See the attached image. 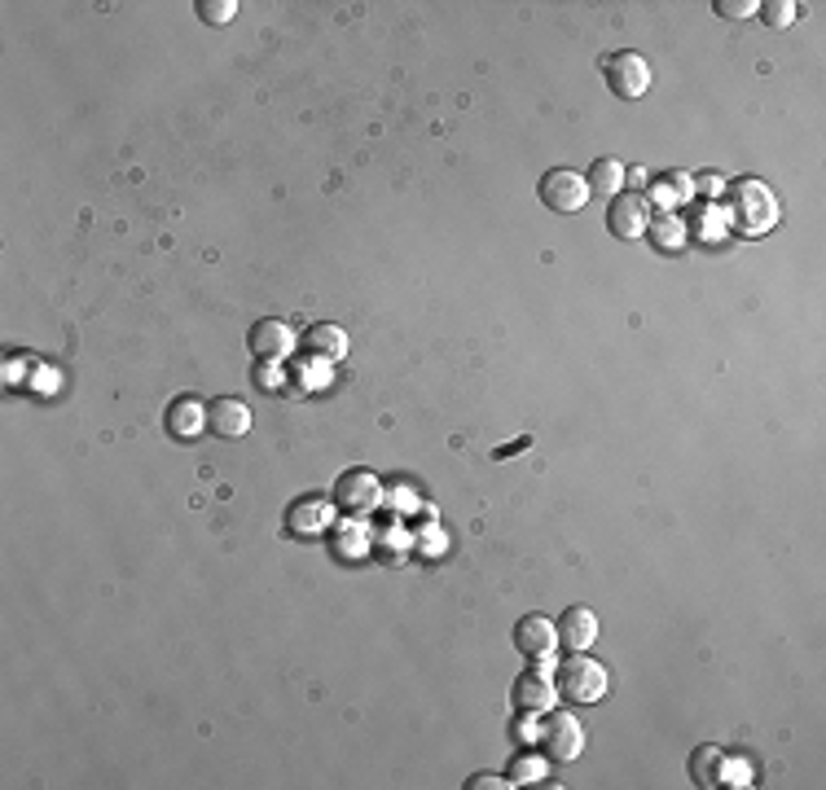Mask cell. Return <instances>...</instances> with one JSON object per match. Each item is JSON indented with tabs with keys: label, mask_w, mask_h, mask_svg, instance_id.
<instances>
[{
	"label": "cell",
	"mask_w": 826,
	"mask_h": 790,
	"mask_svg": "<svg viewBox=\"0 0 826 790\" xmlns=\"http://www.w3.org/2000/svg\"><path fill=\"white\" fill-rule=\"evenodd\" d=\"M233 14H237L233 0H198V19H202V23H216V27H220V23H229Z\"/></svg>",
	"instance_id": "44dd1931"
},
{
	"label": "cell",
	"mask_w": 826,
	"mask_h": 790,
	"mask_svg": "<svg viewBox=\"0 0 826 790\" xmlns=\"http://www.w3.org/2000/svg\"><path fill=\"white\" fill-rule=\"evenodd\" d=\"M760 10V19H765V27H791L795 19H800V5L795 0H765V5H756Z\"/></svg>",
	"instance_id": "ffe728a7"
},
{
	"label": "cell",
	"mask_w": 826,
	"mask_h": 790,
	"mask_svg": "<svg viewBox=\"0 0 826 790\" xmlns=\"http://www.w3.org/2000/svg\"><path fill=\"white\" fill-rule=\"evenodd\" d=\"M730 207H734V229L747 237H760L778 224V198L760 181H738L730 189Z\"/></svg>",
	"instance_id": "6da1fadb"
},
{
	"label": "cell",
	"mask_w": 826,
	"mask_h": 790,
	"mask_svg": "<svg viewBox=\"0 0 826 790\" xmlns=\"http://www.w3.org/2000/svg\"><path fill=\"white\" fill-rule=\"evenodd\" d=\"M598 641V615L590 606H568L559 619V646L568 650H590Z\"/></svg>",
	"instance_id": "5bb4252c"
},
{
	"label": "cell",
	"mask_w": 826,
	"mask_h": 790,
	"mask_svg": "<svg viewBox=\"0 0 826 790\" xmlns=\"http://www.w3.org/2000/svg\"><path fill=\"white\" fill-rule=\"evenodd\" d=\"M603 75H607V89H612L616 97H625V102H633V97H642V93L651 89V67H647V58L633 54V49L612 54V58L603 62Z\"/></svg>",
	"instance_id": "8992f818"
},
{
	"label": "cell",
	"mask_w": 826,
	"mask_h": 790,
	"mask_svg": "<svg viewBox=\"0 0 826 790\" xmlns=\"http://www.w3.org/2000/svg\"><path fill=\"white\" fill-rule=\"evenodd\" d=\"M536 746H545V759H577L585 751V729L572 711H540V724H536Z\"/></svg>",
	"instance_id": "7a4b0ae2"
},
{
	"label": "cell",
	"mask_w": 826,
	"mask_h": 790,
	"mask_svg": "<svg viewBox=\"0 0 826 790\" xmlns=\"http://www.w3.org/2000/svg\"><path fill=\"white\" fill-rule=\"evenodd\" d=\"M590 194H603V198H616L620 189H625V163H616V159H598L594 167H590Z\"/></svg>",
	"instance_id": "ac0fdd59"
},
{
	"label": "cell",
	"mask_w": 826,
	"mask_h": 790,
	"mask_svg": "<svg viewBox=\"0 0 826 790\" xmlns=\"http://www.w3.org/2000/svg\"><path fill=\"white\" fill-rule=\"evenodd\" d=\"M540 777H545V755H514L510 759V772H505L510 786H527V781H540Z\"/></svg>",
	"instance_id": "d6986e66"
},
{
	"label": "cell",
	"mask_w": 826,
	"mask_h": 790,
	"mask_svg": "<svg viewBox=\"0 0 826 790\" xmlns=\"http://www.w3.org/2000/svg\"><path fill=\"white\" fill-rule=\"evenodd\" d=\"M555 694H559L555 672L540 667V659H536L527 672H519V681H514V698H519V707L532 711V716H540V711L555 707Z\"/></svg>",
	"instance_id": "52a82bcc"
},
{
	"label": "cell",
	"mask_w": 826,
	"mask_h": 790,
	"mask_svg": "<svg viewBox=\"0 0 826 790\" xmlns=\"http://www.w3.org/2000/svg\"><path fill=\"white\" fill-rule=\"evenodd\" d=\"M647 220H651V207L642 194H616L612 198V211H607V229L620 237V242H633L647 233Z\"/></svg>",
	"instance_id": "ba28073f"
},
{
	"label": "cell",
	"mask_w": 826,
	"mask_h": 790,
	"mask_svg": "<svg viewBox=\"0 0 826 790\" xmlns=\"http://www.w3.org/2000/svg\"><path fill=\"white\" fill-rule=\"evenodd\" d=\"M335 506H339L344 514H370V510H379V506H383V484H379V475L365 470V466L344 470L339 484H335Z\"/></svg>",
	"instance_id": "5b68a950"
},
{
	"label": "cell",
	"mask_w": 826,
	"mask_h": 790,
	"mask_svg": "<svg viewBox=\"0 0 826 790\" xmlns=\"http://www.w3.org/2000/svg\"><path fill=\"white\" fill-rule=\"evenodd\" d=\"M647 233H651V242H655L660 251H682V246H686V220L673 216V211L651 216V220H647Z\"/></svg>",
	"instance_id": "e0dca14e"
},
{
	"label": "cell",
	"mask_w": 826,
	"mask_h": 790,
	"mask_svg": "<svg viewBox=\"0 0 826 790\" xmlns=\"http://www.w3.org/2000/svg\"><path fill=\"white\" fill-rule=\"evenodd\" d=\"M163 422H167V431L176 440H198L202 422H207V409H202L198 395H176V400L167 405V414H163Z\"/></svg>",
	"instance_id": "7c38bea8"
},
{
	"label": "cell",
	"mask_w": 826,
	"mask_h": 790,
	"mask_svg": "<svg viewBox=\"0 0 826 790\" xmlns=\"http://www.w3.org/2000/svg\"><path fill=\"white\" fill-rule=\"evenodd\" d=\"M326 519H330L326 501H322V497H304V501H295V506H291L287 527H291L295 536H309V532H322V527H326Z\"/></svg>",
	"instance_id": "2e32d148"
},
{
	"label": "cell",
	"mask_w": 826,
	"mask_h": 790,
	"mask_svg": "<svg viewBox=\"0 0 826 790\" xmlns=\"http://www.w3.org/2000/svg\"><path fill=\"white\" fill-rule=\"evenodd\" d=\"M510 737H536V733H532V720H514V724H510Z\"/></svg>",
	"instance_id": "cb8c5ba5"
},
{
	"label": "cell",
	"mask_w": 826,
	"mask_h": 790,
	"mask_svg": "<svg viewBox=\"0 0 826 790\" xmlns=\"http://www.w3.org/2000/svg\"><path fill=\"white\" fill-rule=\"evenodd\" d=\"M717 189H721L717 176H699V194H717Z\"/></svg>",
	"instance_id": "d4e9b609"
},
{
	"label": "cell",
	"mask_w": 826,
	"mask_h": 790,
	"mask_svg": "<svg viewBox=\"0 0 826 790\" xmlns=\"http://www.w3.org/2000/svg\"><path fill=\"white\" fill-rule=\"evenodd\" d=\"M690 777L699 781V786H725V777H730V755H725V746H717V742H708V746H699L695 755H690Z\"/></svg>",
	"instance_id": "9a60e30c"
},
{
	"label": "cell",
	"mask_w": 826,
	"mask_h": 790,
	"mask_svg": "<svg viewBox=\"0 0 826 790\" xmlns=\"http://www.w3.org/2000/svg\"><path fill=\"white\" fill-rule=\"evenodd\" d=\"M246 347H251V356H255L259 364H272V360H282V356L291 351V329H287L282 321L264 316V321H255V325H251Z\"/></svg>",
	"instance_id": "30bf717a"
},
{
	"label": "cell",
	"mask_w": 826,
	"mask_h": 790,
	"mask_svg": "<svg viewBox=\"0 0 826 790\" xmlns=\"http://www.w3.org/2000/svg\"><path fill=\"white\" fill-rule=\"evenodd\" d=\"M300 347H304L309 356H317V360L335 364V360H344V356H348V334H344L339 325H330V321H317V325H309V329H304Z\"/></svg>",
	"instance_id": "4fadbf2b"
},
{
	"label": "cell",
	"mask_w": 826,
	"mask_h": 790,
	"mask_svg": "<svg viewBox=\"0 0 826 790\" xmlns=\"http://www.w3.org/2000/svg\"><path fill=\"white\" fill-rule=\"evenodd\" d=\"M555 685H559V694L563 698H572V702H598L603 694H607V667L598 663V659H590V654H572L559 672H555Z\"/></svg>",
	"instance_id": "3957f363"
},
{
	"label": "cell",
	"mask_w": 826,
	"mask_h": 790,
	"mask_svg": "<svg viewBox=\"0 0 826 790\" xmlns=\"http://www.w3.org/2000/svg\"><path fill=\"white\" fill-rule=\"evenodd\" d=\"M514 646H519V654H527V659H549V654H555V646H559L555 619L523 615V619L514 624Z\"/></svg>",
	"instance_id": "9c48e42d"
},
{
	"label": "cell",
	"mask_w": 826,
	"mask_h": 790,
	"mask_svg": "<svg viewBox=\"0 0 826 790\" xmlns=\"http://www.w3.org/2000/svg\"><path fill=\"white\" fill-rule=\"evenodd\" d=\"M590 198H594V194H590V181H585L581 172H572V167H555V172L540 176V202H545L549 211L577 216V211H585Z\"/></svg>",
	"instance_id": "277c9868"
},
{
	"label": "cell",
	"mask_w": 826,
	"mask_h": 790,
	"mask_svg": "<svg viewBox=\"0 0 826 790\" xmlns=\"http://www.w3.org/2000/svg\"><path fill=\"white\" fill-rule=\"evenodd\" d=\"M466 790H510V781H505V777H492V772H475V777L466 781Z\"/></svg>",
	"instance_id": "603a6c76"
},
{
	"label": "cell",
	"mask_w": 826,
	"mask_h": 790,
	"mask_svg": "<svg viewBox=\"0 0 826 790\" xmlns=\"http://www.w3.org/2000/svg\"><path fill=\"white\" fill-rule=\"evenodd\" d=\"M207 431L220 435V440H242L251 431V409L242 400H233V395H224V400H211L207 405Z\"/></svg>",
	"instance_id": "8fae6325"
},
{
	"label": "cell",
	"mask_w": 826,
	"mask_h": 790,
	"mask_svg": "<svg viewBox=\"0 0 826 790\" xmlns=\"http://www.w3.org/2000/svg\"><path fill=\"white\" fill-rule=\"evenodd\" d=\"M717 14L721 19H747V14H756V0H717Z\"/></svg>",
	"instance_id": "7402d4cb"
}]
</instances>
